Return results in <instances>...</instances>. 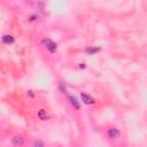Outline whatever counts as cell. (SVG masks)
<instances>
[{"instance_id": "cell-1", "label": "cell", "mask_w": 147, "mask_h": 147, "mask_svg": "<svg viewBox=\"0 0 147 147\" xmlns=\"http://www.w3.org/2000/svg\"><path fill=\"white\" fill-rule=\"evenodd\" d=\"M42 42H44V45L46 46V48L51 52V53H54L55 51H56V44L53 41V40H51V39H42Z\"/></svg>"}, {"instance_id": "cell-2", "label": "cell", "mask_w": 147, "mask_h": 147, "mask_svg": "<svg viewBox=\"0 0 147 147\" xmlns=\"http://www.w3.org/2000/svg\"><path fill=\"white\" fill-rule=\"evenodd\" d=\"M11 142L15 145V146H22L23 144H24V138L22 137V136H14L13 138H11Z\"/></svg>"}, {"instance_id": "cell-3", "label": "cell", "mask_w": 147, "mask_h": 147, "mask_svg": "<svg viewBox=\"0 0 147 147\" xmlns=\"http://www.w3.org/2000/svg\"><path fill=\"white\" fill-rule=\"evenodd\" d=\"M119 131L117 130V129H115V127H111V129H109L108 130V136H109V138H111V139H117L118 137H119Z\"/></svg>"}, {"instance_id": "cell-4", "label": "cell", "mask_w": 147, "mask_h": 147, "mask_svg": "<svg viewBox=\"0 0 147 147\" xmlns=\"http://www.w3.org/2000/svg\"><path fill=\"white\" fill-rule=\"evenodd\" d=\"M80 96H82V100L84 101V103H86V105H92V103L94 102V99L91 98V96H90L88 94H86V93H82Z\"/></svg>"}, {"instance_id": "cell-5", "label": "cell", "mask_w": 147, "mask_h": 147, "mask_svg": "<svg viewBox=\"0 0 147 147\" xmlns=\"http://www.w3.org/2000/svg\"><path fill=\"white\" fill-rule=\"evenodd\" d=\"M1 40H2L3 44H7V45L14 42V38H13L10 34H3V36L1 37Z\"/></svg>"}, {"instance_id": "cell-6", "label": "cell", "mask_w": 147, "mask_h": 147, "mask_svg": "<svg viewBox=\"0 0 147 147\" xmlns=\"http://www.w3.org/2000/svg\"><path fill=\"white\" fill-rule=\"evenodd\" d=\"M38 117H39V119H41V121H46V119L48 118V114H47V111H46L45 109H40V110L38 111Z\"/></svg>"}, {"instance_id": "cell-7", "label": "cell", "mask_w": 147, "mask_h": 147, "mask_svg": "<svg viewBox=\"0 0 147 147\" xmlns=\"http://www.w3.org/2000/svg\"><path fill=\"white\" fill-rule=\"evenodd\" d=\"M69 99H70V101H71L72 106H75V108H76V109H79V103L77 102L76 98H74V96H69Z\"/></svg>"}, {"instance_id": "cell-8", "label": "cell", "mask_w": 147, "mask_h": 147, "mask_svg": "<svg viewBox=\"0 0 147 147\" xmlns=\"http://www.w3.org/2000/svg\"><path fill=\"white\" fill-rule=\"evenodd\" d=\"M99 51H100V48H86V53H90V54L98 53Z\"/></svg>"}, {"instance_id": "cell-9", "label": "cell", "mask_w": 147, "mask_h": 147, "mask_svg": "<svg viewBox=\"0 0 147 147\" xmlns=\"http://www.w3.org/2000/svg\"><path fill=\"white\" fill-rule=\"evenodd\" d=\"M34 147H44V145H42L41 141H37V142L34 144Z\"/></svg>"}]
</instances>
